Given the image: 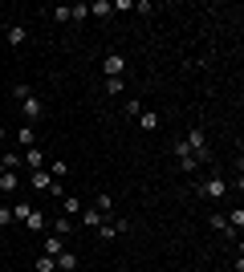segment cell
Here are the masks:
<instances>
[{
	"label": "cell",
	"instance_id": "1",
	"mask_svg": "<svg viewBox=\"0 0 244 272\" xmlns=\"http://www.w3.org/2000/svg\"><path fill=\"white\" fill-rule=\"evenodd\" d=\"M21 114H25V126L41 122V118H45V110H41V98H37V94H33V98H25V102H21Z\"/></svg>",
	"mask_w": 244,
	"mask_h": 272
},
{
	"label": "cell",
	"instance_id": "2",
	"mask_svg": "<svg viewBox=\"0 0 244 272\" xmlns=\"http://www.w3.org/2000/svg\"><path fill=\"white\" fill-rule=\"evenodd\" d=\"M199 195H208V199H224V195H228V183H224V179H208V183H199Z\"/></svg>",
	"mask_w": 244,
	"mask_h": 272
},
{
	"label": "cell",
	"instance_id": "3",
	"mask_svg": "<svg viewBox=\"0 0 244 272\" xmlns=\"http://www.w3.org/2000/svg\"><path fill=\"white\" fill-rule=\"evenodd\" d=\"M122 69H126V57H122V53H106L102 73H106V77H122Z\"/></svg>",
	"mask_w": 244,
	"mask_h": 272
},
{
	"label": "cell",
	"instance_id": "4",
	"mask_svg": "<svg viewBox=\"0 0 244 272\" xmlns=\"http://www.w3.org/2000/svg\"><path fill=\"white\" fill-rule=\"evenodd\" d=\"M29 187H33V191H49V187H53V175H45V166H41V171H29Z\"/></svg>",
	"mask_w": 244,
	"mask_h": 272
},
{
	"label": "cell",
	"instance_id": "5",
	"mask_svg": "<svg viewBox=\"0 0 244 272\" xmlns=\"http://www.w3.org/2000/svg\"><path fill=\"white\" fill-rule=\"evenodd\" d=\"M21 159H25V171H41V166H45V155H41L37 147H29V151H25Z\"/></svg>",
	"mask_w": 244,
	"mask_h": 272
},
{
	"label": "cell",
	"instance_id": "6",
	"mask_svg": "<svg viewBox=\"0 0 244 272\" xmlns=\"http://www.w3.org/2000/svg\"><path fill=\"white\" fill-rule=\"evenodd\" d=\"M82 207H86V203H82L77 195H65V199H61V216H65V219H69V216H82Z\"/></svg>",
	"mask_w": 244,
	"mask_h": 272
},
{
	"label": "cell",
	"instance_id": "7",
	"mask_svg": "<svg viewBox=\"0 0 244 272\" xmlns=\"http://www.w3.org/2000/svg\"><path fill=\"white\" fill-rule=\"evenodd\" d=\"M82 223H86V227H102V223H106V216H102L98 207H82Z\"/></svg>",
	"mask_w": 244,
	"mask_h": 272
},
{
	"label": "cell",
	"instance_id": "8",
	"mask_svg": "<svg viewBox=\"0 0 244 272\" xmlns=\"http://www.w3.org/2000/svg\"><path fill=\"white\" fill-rule=\"evenodd\" d=\"M53 264H57V272H73V268H77V256H73V252L65 248L61 256H53Z\"/></svg>",
	"mask_w": 244,
	"mask_h": 272
},
{
	"label": "cell",
	"instance_id": "9",
	"mask_svg": "<svg viewBox=\"0 0 244 272\" xmlns=\"http://www.w3.org/2000/svg\"><path fill=\"white\" fill-rule=\"evenodd\" d=\"M16 142H21V151L37 147V130H33V126H21V130H16Z\"/></svg>",
	"mask_w": 244,
	"mask_h": 272
},
{
	"label": "cell",
	"instance_id": "10",
	"mask_svg": "<svg viewBox=\"0 0 244 272\" xmlns=\"http://www.w3.org/2000/svg\"><path fill=\"white\" fill-rule=\"evenodd\" d=\"M25 227H29V232H41V227H45V212H37V207H33V212L25 216Z\"/></svg>",
	"mask_w": 244,
	"mask_h": 272
},
{
	"label": "cell",
	"instance_id": "11",
	"mask_svg": "<svg viewBox=\"0 0 244 272\" xmlns=\"http://www.w3.org/2000/svg\"><path fill=\"white\" fill-rule=\"evenodd\" d=\"M25 41H29V29L25 25H12L8 29V45H25Z\"/></svg>",
	"mask_w": 244,
	"mask_h": 272
},
{
	"label": "cell",
	"instance_id": "12",
	"mask_svg": "<svg viewBox=\"0 0 244 272\" xmlns=\"http://www.w3.org/2000/svg\"><path fill=\"white\" fill-rule=\"evenodd\" d=\"M138 126H143V130H159V114H155V110H143V114H138Z\"/></svg>",
	"mask_w": 244,
	"mask_h": 272
},
{
	"label": "cell",
	"instance_id": "13",
	"mask_svg": "<svg viewBox=\"0 0 244 272\" xmlns=\"http://www.w3.org/2000/svg\"><path fill=\"white\" fill-rule=\"evenodd\" d=\"M16 187H21V179H16L12 171H0V191H8V195H12Z\"/></svg>",
	"mask_w": 244,
	"mask_h": 272
},
{
	"label": "cell",
	"instance_id": "14",
	"mask_svg": "<svg viewBox=\"0 0 244 272\" xmlns=\"http://www.w3.org/2000/svg\"><path fill=\"white\" fill-rule=\"evenodd\" d=\"M65 252V236H53V240H45V256H61Z\"/></svg>",
	"mask_w": 244,
	"mask_h": 272
},
{
	"label": "cell",
	"instance_id": "15",
	"mask_svg": "<svg viewBox=\"0 0 244 272\" xmlns=\"http://www.w3.org/2000/svg\"><path fill=\"white\" fill-rule=\"evenodd\" d=\"M110 12H114V4H110V0H98V4H90V16H102V20H106Z\"/></svg>",
	"mask_w": 244,
	"mask_h": 272
},
{
	"label": "cell",
	"instance_id": "16",
	"mask_svg": "<svg viewBox=\"0 0 244 272\" xmlns=\"http://www.w3.org/2000/svg\"><path fill=\"white\" fill-rule=\"evenodd\" d=\"M94 207H98L102 216H110V212H114V195H106V191H102V195L94 199Z\"/></svg>",
	"mask_w": 244,
	"mask_h": 272
},
{
	"label": "cell",
	"instance_id": "17",
	"mask_svg": "<svg viewBox=\"0 0 244 272\" xmlns=\"http://www.w3.org/2000/svg\"><path fill=\"white\" fill-rule=\"evenodd\" d=\"M49 175H53V179H65V175H69V163H65V159H53V163H49Z\"/></svg>",
	"mask_w": 244,
	"mask_h": 272
},
{
	"label": "cell",
	"instance_id": "18",
	"mask_svg": "<svg viewBox=\"0 0 244 272\" xmlns=\"http://www.w3.org/2000/svg\"><path fill=\"white\" fill-rule=\"evenodd\" d=\"M212 227H216V232H224L228 240H236V236H240V232H232V227H228V219H224V216H212Z\"/></svg>",
	"mask_w": 244,
	"mask_h": 272
},
{
	"label": "cell",
	"instance_id": "19",
	"mask_svg": "<svg viewBox=\"0 0 244 272\" xmlns=\"http://www.w3.org/2000/svg\"><path fill=\"white\" fill-rule=\"evenodd\" d=\"M0 166H4V171H21V166H25V159H21V155H12V151H8V155H4V159H0Z\"/></svg>",
	"mask_w": 244,
	"mask_h": 272
},
{
	"label": "cell",
	"instance_id": "20",
	"mask_svg": "<svg viewBox=\"0 0 244 272\" xmlns=\"http://www.w3.org/2000/svg\"><path fill=\"white\" fill-rule=\"evenodd\" d=\"M228 227H232V232H240V227H244V207H232V216H228Z\"/></svg>",
	"mask_w": 244,
	"mask_h": 272
},
{
	"label": "cell",
	"instance_id": "21",
	"mask_svg": "<svg viewBox=\"0 0 244 272\" xmlns=\"http://www.w3.org/2000/svg\"><path fill=\"white\" fill-rule=\"evenodd\" d=\"M86 16H90V4H73L69 8V20H86Z\"/></svg>",
	"mask_w": 244,
	"mask_h": 272
},
{
	"label": "cell",
	"instance_id": "22",
	"mask_svg": "<svg viewBox=\"0 0 244 272\" xmlns=\"http://www.w3.org/2000/svg\"><path fill=\"white\" fill-rule=\"evenodd\" d=\"M29 212H33V203H25V199H21V203H12V219H25Z\"/></svg>",
	"mask_w": 244,
	"mask_h": 272
},
{
	"label": "cell",
	"instance_id": "23",
	"mask_svg": "<svg viewBox=\"0 0 244 272\" xmlns=\"http://www.w3.org/2000/svg\"><path fill=\"white\" fill-rule=\"evenodd\" d=\"M12 98H16V102H25V98H33V86H25V81H21V86L12 90Z\"/></svg>",
	"mask_w": 244,
	"mask_h": 272
},
{
	"label": "cell",
	"instance_id": "24",
	"mask_svg": "<svg viewBox=\"0 0 244 272\" xmlns=\"http://www.w3.org/2000/svg\"><path fill=\"white\" fill-rule=\"evenodd\" d=\"M114 236H118L114 223H102V227H98V240H114Z\"/></svg>",
	"mask_w": 244,
	"mask_h": 272
},
{
	"label": "cell",
	"instance_id": "25",
	"mask_svg": "<svg viewBox=\"0 0 244 272\" xmlns=\"http://www.w3.org/2000/svg\"><path fill=\"white\" fill-rule=\"evenodd\" d=\"M49 16H53V20H69V4H57V8H49Z\"/></svg>",
	"mask_w": 244,
	"mask_h": 272
},
{
	"label": "cell",
	"instance_id": "26",
	"mask_svg": "<svg viewBox=\"0 0 244 272\" xmlns=\"http://www.w3.org/2000/svg\"><path fill=\"white\" fill-rule=\"evenodd\" d=\"M122 86H126L122 77H106V94H122Z\"/></svg>",
	"mask_w": 244,
	"mask_h": 272
},
{
	"label": "cell",
	"instance_id": "27",
	"mask_svg": "<svg viewBox=\"0 0 244 272\" xmlns=\"http://www.w3.org/2000/svg\"><path fill=\"white\" fill-rule=\"evenodd\" d=\"M37 272H57V264H53V256H41V260H37Z\"/></svg>",
	"mask_w": 244,
	"mask_h": 272
},
{
	"label": "cell",
	"instance_id": "28",
	"mask_svg": "<svg viewBox=\"0 0 244 272\" xmlns=\"http://www.w3.org/2000/svg\"><path fill=\"white\" fill-rule=\"evenodd\" d=\"M12 223V207H0V227H8Z\"/></svg>",
	"mask_w": 244,
	"mask_h": 272
},
{
	"label": "cell",
	"instance_id": "29",
	"mask_svg": "<svg viewBox=\"0 0 244 272\" xmlns=\"http://www.w3.org/2000/svg\"><path fill=\"white\" fill-rule=\"evenodd\" d=\"M4 138H8V130H4V126H0V142H4Z\"/></svg>",
	"mask_w": 244,
	"mask_h": 272
},
{
	"label": "cell",
	"instance_id": "30",
	"mask_svg": "<svg viewBox=\"0 0 244 272\" xmlns=\"http://www.w3.org/2000/svg\"><path fill=\"white\" fill-rule=\"evenodd\" d=\"M0 110H4V102H0Z\"/></svg>",
	"mask_w": 244,
	"mask_h": 272
}]
</instances>
